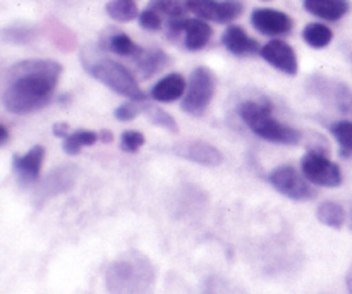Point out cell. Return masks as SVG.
Returning <instances> with one entry per match:
<instances>
[{"label": "cell", "instance_id": "cell-6", "mask_svg": "<svg viewBox=\"0 0 352 294\" xmlns=\"http://www.w3.org/2000/svg\"><path fill=\"white\" fill-rule=\"evenodd\" d=\"M268 181L278 193H282L287 198L296 200V202H308L316 196L311 182L292 165H280L275 171H272L268 176Z\"/></svg>", "mask_w": 352, "mask_h": 294}, {"label": "cell", "instance_id": "cell-1", "mask_svg": "<svg viewBox=\"0 0 352 294\" xmlns=\"http://www.w3.org/2000/svg\"><path fill=\"white\" fill-rule=\"evenodd\" d=\"M62 71V64L50 59H28L10 65L2 93L3 109L24 116L50 105Z\"/></svg>", "mask_w": 352, "mask_h": 294}, {"label": "cell", "instance_id": "cell-26", "mask_svg": "<svg viewBox=\"0 0 352 294\" xmlns=\"http://www.w3.org/2000/svg\"><path fill=\"white\" fill-rule=\"evenodd\" d=\"M107 47L117 55H122V57H131L134 59L138 54H140L143 48L138 47L126 33H113L110 34L109 41H107Z\"/></svg>", "mask_w": 352, "mask_h": 294}, {"label": "cell", "instance_id": "cell-25", "mask_svg": "<svg viewBox=\"0 0 352 294\" xmlns=\"http://www.w3.org/2000/svg\"><path fill=\"white\" fill-rule=\"evenodd\" d=\"M201 294H246L237 282L223 275H210L203 284Z\"/></svg>", "mask_w": 352, "mask_h": 294}, {"label": "cell", "instance_id": "cell-31", "mask_svg": "<svg viewBox=\"0 0 352 294\" xmlns=\"http://www.w3.org/2000/svg\"><path fill=\"white\" fill-rule=\"evenodd\" d=\"M140 24L148 31H158L162 28L160 14L148 7L146 10H143V12L140 14Z\"/></svg>", "mask_w": 352, "mask_h": 294}, {"label": "cell", "instance_id": "cell-12", "mask_svg": "<svg viewBox=\"0 0 352 294\" xmlns=\"http://www.w3.org/2000/svg\"><path fill=\"white\" fill-rule=\"evenodd\" d=\"M251 23L261 34H267V36L287 34L291 33L292 26H294L291 16H287L282 10L268 9V7L254 9L253 14H251Z\"/></svg>", "mask_w": 352, "mask_h": 294}, {"label": "cell", "instance_id": "cell-10", "mask_svg": "<svg viewBox=\"0 0 352 294\" xmlns=\"http://www.w3.org/2000/svg\"><path fill=\"white\" fill-rule=\"evenodd\" d=\"M186 9L205 21L210 19L226 24L237 19L243 14L244 6L241 0H188Z\"/></svg>", "mask_w": 352, "mask_h": 294}, {"label": "cell", "instance_id": "cell-13", "mask_svg": "<svg viewBox=\"0 0 352 294\" xmlns=\"http://www.w3.org/2000/svg\"><path fill=\"white\" fill-rule=\"evenodd\" d=\"M261 57L268 62L270 65H274L278 71L285 72L289 76L298 74V55H296L294 48L289 43L282 40H272L267 45L261 47L260 52Z\"/></svg>", "mask_w": 352, "mask_h": 294}, {"label": "cell", "instance_id": "cell-28", "mask_svg": "<svg viewBox=\"0 0 352 294\" xmlns=\"http://www.w3.org/2000/svg\"><path fill=\"white\" fill-rule=\"evenodd\" d=\"M148 7L158 14H165L168 19H181L186 10L179 0H148Z\"/></svg>", "mask_w": 352, "mask_h": 294}, {"label": "cell", "instance_id": "cell-24", "mask_svg": "<svg viewBox=\"0 0 352 294\" xmlns=\"http://www.w3.org/2000/svg\"><path fill=\"white\" fill-rule=\"evenodd\" d=\"M107 14L119 23H129L138 17V6L134 0H110L105 6Z\"/></svg>", "mask_w": 352, "mask_h": 294}, {"label": "cell", "instance_id": "cell-22", "mask_svg": "<svg viewBox=\"0 0 352 294\" xmlns=\"http://www.w3.org/2000/svg\"><path fill=\"white\" fill-rule=\"evenodd\" d=\"M141 112L148 117L151 124L158 127H164V129L170 131V133H179V126L175 123L174 117L168 112H165L164 109H160L158 105H153V103H141Z\"/></svg>", "mask_w": 352, "mask_h": 294}, {"label": "cell", "instance_id": "cell-18", "mask_svg": "<svg viewBox=\"0 0 352 294\" xmlns=\"http://www.w3.org/2000/svg\"><path fill=\"white\" fill-rule=\"evenodd\" d=\"M305 9L325 21H339L351 10L349 0H305Z\"/></svg>", "mask_w": 352, "mask_h": 294}, {"label": "cell", "instance_id": "cell-32", "mask_svg": "<svg viewBox=\"0 0 352 294\" xmlns=\"http://www.w3.org/2000/svg\"><path fill=\"white\" fill-rule=\"evenodd\" d=\"M54 134L57 138L69 136V124L67 123H57L54 124Z\"/></svg>", "mask_w": 352, "mask_h": 294}, {"label": "cell", "instance_id": "cell-14", "mask_svg": "<svg viewBox=\"0 0 352 294\" xmlns=\"http://www.w3.org/2000/svg\"><path fill=\"white\" fill-rule=\"evenodd\" d=\"M43 160H45V148L41 147V145H36V147H33L28 154L24 155H14L12 165H14V171H16L17 181H19L23 186L38 182Z\"/></svg>", "mask_w": 352, "mask_h": 294}, {"label": "cell", "instance_id": "cell-27", "mask_svg": "<svg viewBox=\"0 0 352 294\" xmlns=\"http://www.w3.org/2000/svg\"><path fill=\"white\" fill-rule=\"evenodd\" d=\"M333 138L339 141L342 157H349L352 154V120H339L330 126Z\"/></svg>", "mask_w": 352, "mask_h": 294}, {"label": "cell", "instance_id": "cell-5", "mask_svg": "<svg viewBox=\"0 0 352 294\" xmlns=\"http://www.w3.org/2000/svg\"><path fill=\"white\" fill-rule=\"evenodd\" d=\"M217 90V78L213 74L212 69L199 65L191 72L189 78L188 90H186V96L181 103V109L189 116L199 117L203 116L206 109L212 103L213 95Z\"/></svg>", "mask_w": 352, "mask_h": 294}, {"label": "cell", "instance_id": "cell-15", "mask_svg": "<svg viewBox=\"0 0 352 294\" xmlns=\"http://www.w3.org/2000/svg\"><path fill=\"white\" fill-rule=\"evenodd\" d=\"M222 43L230 54L234 55H254L260 54L261 47L254 38L248 36L246 31L239 26H230L227 28L226 33L222 34Z\"/></svg>", "mask_w": 352, "mask_h": 294}, {"label": "cell", "instance_id": "cell-37", "mask_svg": "<svg viewBox=\"0 0 352 294\" xmlns=\"http://www.w3.org/2000/svg\"><path fill=\"white\" fill-rule=\"evenodd\" d=\"M265 2H270V0H265Z\"/></svg>", "mask_w": 352, "mask_h": 294}, {"label": "cell", "instance_id": "cell-35", "mask_svg": "<svg viewBox=\"0 0 352 294\" xmlns=\"http://www.w3.org/2000/svg\"><path fill=\"white\" fill-rule=\"evenodd\" d=\"M346 284H347V291H349V294H352V265L349 267V271H347Z\"/></svg>", "mask_w": 352, "mask_h": 294}, {"label": "cell", "instance_id": "cell-8", "mask_svg": "<svg viewBox=\"0 0 352 294\" xmlns=\"http://www.w3.org/2000/svg\"><path fill=\"white\" fill-rule=\"evenodd\" d=\"M76 179H78L76 165H60V167L54 169L41 181H38L33 191V203L36 207H41L54 196L67 193L74 186Z\"/></svg>", "mask_w": 352, "mask_h": 294}, {"label": "cell", "instance_id": "cell-7", "mask_svg": "<svg viewBox=\"0 0 352 294\" xmlns=\"http://www.w3.org/2000/svg\"><path fill=\"white\" fill-rule=\"evenodd\" d=\"M301 169L305 178L311 185L323 186V188H337L342 185V172L339 165L318 150L308 151L302 157Z\"/></svg>", "mask_w": 352, "mask_h": 294}, {"label": "cell", "instance_id": "cell-11", "mask_svg": "<svg viewBox=\"0 0 352 294\" xmlns=\"http://www.w3.org/2000/svg\"><path fill=\"white\" fill-rule=\"evenodd\" d=\"M174 154L177 157L192 162V164L203 165V167H219L223 162L222 151L201 140H189L175 145Z\"/></svg>", "mask_w": 352, "mask_h": 294}, {"label": "cell", "instance_id": "cell-23", "mask_svg": "<svg viewBox=\"0 0 352 294\" xmlns=\"http://www.w3.org/2000/svg\"><path fill=\"white\" fill-rule=\"evenodd\" d=\"M302 38L313 48H325L332 41L333 33L329 26L322 23H311L302 31Z\"/></svg>", "mask_w": 352, "mask_h": 294}, {"label": "cell", "instance_id": "cell-34", "mask_svg": "<svg viewBox=\"0 0 352 294\" xmlns=\"http://www.w3.org/2000/svg\"><path fill=\"white\" fill-rule=\"evenodd\" d=\"M7 141H9V131H7V127L3 126H0V145H6Z\"/></svg>", "mask_w": 352, "mask_h": 294}, {"label": "cell", "instance_id": "cell-21", "mask_svg": "<svg viewBox=\"0 0 352 294\" xmlns=\"http://www.w3.org/2000/svg\"><path fill=\"white\" fill-rule=\"evenodd\" d=\"M98 140L100 136L96 133H93V131L78 129L64 138L62 148H64V151L67 155H78L79 151H81V148L91 147V145H95Z\"/></svg>", "mask_w": 352, "mask_h": 294}, {"label": "cell", "instance_id": "cell-2", "mask_svg": "<svg viewBox=\"0 0 352 294\" xmlns=\"http://www.w3.org/2000/svg\"><path fill=\"white\" fill-rule=\"evenodd\" d=\"M157 271L141 251L129 250L117 257L105 272L109 294H153Z\"/></svg>", "mask_w": 352, "mask_h": 294}, {"label": "cell", "instance_id": "cell-3", "mask_svg": "<svg viewBox=\"0 0 352 294\" xmlns=\"http://www.w3.org/2000/svg\"><path fill=\"white\" fill-rule=\"evenodd\" d=\"M239 117L256 136L272 143L298 145L301 141V133L296 127L285 126L272 116L270 102H243L239 105Z\"/></svg>", "mask_w": 352, "mask_h": 294}, {"label": "cell", "instance_id": "cell-19", "mask_svg": "<svg viewBox=\"0 0 352 294\" xmlns=\"http://www.w3.org/2000/svg\"><path fill=\"white\" fill-rule=\"evenodd\" d=\"M316 219L332 229H340L346 222V210L337 202H323L316 209Z\"/></svg>", "mask_w": 352, "mask_h": 294}, {"label": "cell", "instance_id": "cell-33", "mask_svg": "<svg viewBox=\"0 0 352 294\" xmlns=\"http://www.w3.org/2000/svg\"><path fill=\"white\" fill-rule=\"evenodd\" d=\"M98 136H100V141H102V143H110V141H112V138H113L112 133H110L109 129H103L102 133L98 134Z\"/></svg>", "mask_w": 352, "mask_h": 294}, {"label": "cell", "instance_id": "cell-20", "mask_svg": "<svg viewBox=\"0 0 352 294\" xmlns=\"http://www.w3.org/2000/svg\"><path fill=\"white\" fill-rule=\"evenodd\" d=\"M38 30L33 24L26 23H14L10 26L2 30V40L6 43H16V45H26L36 38Z\"/></svg>", "mask_w": 352, "mask_h": 294}, {"label": "cell", "instance_id": "cell-4", "mask_svg": "<svg viewBox=\"0 0 352 294\" xmlns=\"http://www.w3.org/2000/svg\"><path fill=\"white\" fill-rule=\"evenodd\" d=\"M82 64H85V69L89 76H93L96 81L103 83L107 88L116 92L117 95L126 96L134 102L146 100V95L140 88L133 72L119 62L112 61V59H82Z\"/></svg>", "mask_w": 352, "mask_h": 294}, {"label": "cell", "instance_id": "cell-17", "mask_svg": "<svg viewBox=\"0 0 352 294\" xmlns=\"http://www.w3.org/2000/svg\"><path fill=\"white\" fill-rule=\"evenodd\" d=\"M134 64H136V69L141 74V78L148 79L157 74V72H160L164 67H167L170 64V59L160 48H148V50L143 48L134 57Z\"/></svg>", "mask_w": 352, "mask_h": 294}, {"label": "cell", "instance_id": "cell-16", "mask_svg": "<svg viewBox=\"0 0 352 294\" xmlns=\"http://www.w3.org/2000/svg\"><path fill=\"white\" fill-rule=\"evenodd\" d=\"M186 90H188L186 79L181 74H177V72H172V74H167L165 78H162L151 88L150 95L151 98L160 103H172L181 98Z\"/></svg>", "mask_w": 352, "mask_h": 294}, {"label": "cell", "instance_id": "cell-9", "mask_svg": "<svg viewBox=\"0 0 352 294\" xmlns=\"http://www.w3.org/2000/svg\"><path fill=\"white\" fill-rule=\"evenodd\" d=\"M167 34L170 40H179L181 34H184V45L188 50L198 52L206 47L210 40H212L213 30L210 24L203 19H170L168 21Z\"/></svg>", "mask_w": 352, "mask_h": 294}, {"label": "cell", "instance_id": "cell-30", "mask_svg": "<svg viewBox=\"0 0 352 294\" xmlns=\"http://www.w3.org/2000/svg\"><path fill=\"white\" fill-rule=\"evenodd\" d=\"M141 103L143 102H134V100H129V102H124L122 105H119L113 112L117 120L120 123H129V120L136 119L138 114H141Z\"/></svg>", "mask_w": 352, "mask_h": 294}, {"label": "cell", "instance_id": "cell-29", "mask_svg": "<svg viewBox=\"0 0 352 294\" xmlns=\"http://www.w3.org/2000/svg\"><path fill=\"white\" fill-rule=\"evenodd\" d=\"M144 145V134L140 131H124L120 136V148L127 154H136Z\"/></svg>", "mask_w": 352, "mask_h": 294}, {"label": "cell", "instance_id": "cell-36", "mask_svg": "<svg viewBox=\"0 0 352 294\" xmlns=\"http://www.w3.org/2000/svg\"><path fill=\"white\" fill-rule=\"evenodd\" d=\"M351 227H352V210H351Z\"/></svg>", "mask_w": 352, "mask_h": 294}]
</instances>
